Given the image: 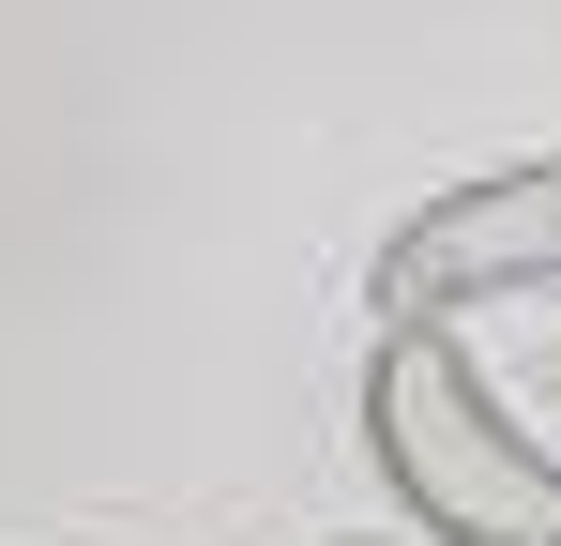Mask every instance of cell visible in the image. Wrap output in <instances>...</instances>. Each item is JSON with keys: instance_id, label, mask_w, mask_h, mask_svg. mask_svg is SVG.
<instances>
[{"instance_id": "obj_2", "label": "cell", "mask_w": 561, "mask_h": 546, "mask_svg": "<svg viewBox=\"0 0 561 546\" xmlns=\"http://www.w3.org/2000/svg\"><path fill=\"white\" fill-rule=\"evenodd\" d=\"M379 334H456V304H501V288H561V152L531 168H485L456 197H425L394 243H379Z\"/></svg>"}, {"instance_id": "obj_3", "label": "cell", "mask_w": 561, "mask_h": 546, "mask_svg": "<svg viewBox=\"0 0 561 546\" xmlns=\"http://www.w3.org/2000/svg\"><path fill=\"white\" fill-rule=\"evenodd\" d=\"M334 546H410V532H334Z\"/></svg>"}, {"instance_id": "obj_1", "label": "cell", "mask_w": 561, "mask_h": 546, "mask_svg": "<svg viewBox=\"0 0 561 546\" xmlns=\"http://www.w3.org/2000/svg\"><path fill=\"white\" fill-rule=\"evenodd\" d=\"M365 455L410 501V546H561V455L501 425V395L456 334L365 350Z\"/></svg>"}]
</instances>
